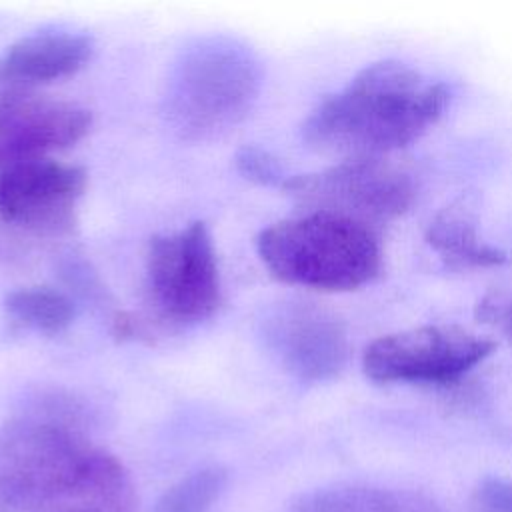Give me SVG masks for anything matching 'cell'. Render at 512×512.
Masks as SVG:
<instances>
[{
  "label": "cell",
  "mask_w": 512,
  "mask_h": 512,
  "mask_svg": "<svg viewBox=\"0 0 512 512\" xmlns=\"http://www.w3.org/2000/svg\"><path fill=\"white\" fill-rule=\"evenodd\" d=\"M260 92V66L230 38H204L176 62L166 86V118L186 140H208L240 124Z\"/></svg>",
  "instance_id": "277c9868"
},
{
  "label": "cell",
  "mask_w": 512,
  "mask_h": 512,
  "mask_svg": "<svg viewBox=\"0 0 512 512\" xmlns=\"http://www.w3.org/2000/svg\"><path fill=\"white\" fill-rule=\"evenodd\" d=\"M288 512H442V508L420 492L346 484L306 492Z\"/></svg>",
  "instance_id": "7c38bea8"
},
{
  "label": "cell",
  "mask_w": 512,
  "mask_h": 512,
  "mask_svg": "<svg viewBox=\"0 0 512 512\" xmlns=\"http://www.w3.org/2000/svg\"><path fill=\"white\" fill-rule=\"evenodd\" d=\"M86 190L80 166L38 158L0 168V216L40 234L68 232Z\"/></svg>",
  "instance_id": "ba28073f"
},
{
  "label": "cell",
  "mask_w": 512,
  "mask_h": 512,
  "mask_svg": "<svg viewBox=\"0 0 512 512\" xmlns=\"http://www.w3.org/2000/svg\"><path fill=\"white\" fill-rule=\"evenodd\" d=\"M450 102V90L398 60L362 68L304 120L308 146L346 158L384 156L424 134Z\"/></svg>",
  "instance_id": "7a4b0ae2"
},
{
  "label": "cell",
  "mask_w": 512,
  "mask_h": 512,
  "mask_svg": "<svg viewBox=\"0 0 512 512\" xmlns=\"http://www.w3.org/2000/svg\"><path fill=\"white\" fill-rule=\"evenodd\" d=\"M146 290L158 316L172 324H196L216 312L222 298L220 272L204 222L150 240Z\"/></svg>",
  "instance_id": "5b68a950"
},
{
  "label": "cell",
  "mask_w": 512,
  "mask_h": 512,
  "mask_svg": "<svg viewBox=\"0 0 512 512\" xmlns=\"http://www.w3.org/2000/svg\"><path fill=\"white\" fill-rule=\"evenodd\" d=\"M8 314L26 328L42 334H60L74 320V306L68 296L54 288H18L6 296Z\"/></svg>",
  "instance_id": "5bb4252c"
},
{
  "label": "cell",
  "mask_w": 512,
  "mask_h": 512,
  "mask_svg": "<svg viewBox=\"0 0 512 512\" xmlns=\"http://www.w3.org/2000/svg\"><path fill=\"white\" fill-rule=\"evenodd\" d=\"M494 342L460 326H420L372 340L362 356L364 374L382 384L452 386L484 362Z\"/></svg>",
  "instance_id": "52a82bcc"
},
{
  "label": "cell",
  "mask_w": 512,
  "mask_h": 512,
  "mask_svg": "<svg viewBox=\"0 0 512 512\" xmlns=\"http://www.w3.org/2000/svg\"><path fill=\"white\" fill-rule=\"evenodd\" d=\"M264 340L284 370L304 382L334 378L348 358L342 322L308 302H282L264 318Z\"/></svg>",
  "instance_id": "9c48e42d"
},
{
  "label": "cell",
  "mask_w": 512,
  "mask_h": 512,
  "mask_svg": "<svg viewBox=\"0 0 512 512\" xmlns=\"http://www.w3.org/2000/svg\"><path fill=\"white\" fill-rule=\"evenodd\" d=\"M282 190L308 210L348 216L368 226L404 214L416 198L412 176L384 156L346 158L322 172L288 176Z\"/></svg>",
  "instance_id": "8992f818"
},
{
  "label": "cell",
  "mask_w": 512,
  "mask_h": 512,
  "mask_svg": "<svg viewBox=\"0 0 512 512\" xmlns=\"http://www.w3.org/2000/svg\"><path fill=\"white\" fill-rule=\"evenodd\" d=\"M0 512H136L124 464L56 394L0 424Z\"/></svg>",
  "instance_id": "6da1fadb"
},
{
  "label": "cell",
  "mask_w": 512,
  "mask_h": 512,
  "mask_svg": "<svg viewBox=\"0 0 512 512\" xmlns=\"http://www.w3.org/2000/svg\"><path fill=\"white\" fill-rule=\"evenodd\" d=\"M228 484L222 466H204L172 484L156 502L154 512H208Z\"/></svg>",
  "instance_id": "9a60e30c"
},
{
  "label": "cell",
  "mask_w": 512,
  "mask_h": 512,
  "mask_svg": "<svg viewBox=\"0 0 512 512\" xmlns=\"http://www.w3.org/2000/svg\"><path fill=\"white\" fill-rule=\"evenodd\" d=\"M236 168L238 172L248 178L250 182H256L260 186H278L286 182V174L282 164L266 150L258 146H244L236 152Z\"/></svg>",
  "instance_id": "2e32d148"
},
{
  "label": "cell",
  "mask_w": 512,
  "mask_h": 512,
  "mask_svg": "<svg viewBox=\"0 0 512 512\" xmlns=\"http://www.w3.org/2000/svg\"><path fill=\"white\" fill-rule=\"evenodd\" d=\"M470 512H512V482L496 476L482 478L470 494Z\"/></svg>",
  "instance_id": "e0dca14e"
},
{
  "label": "cell",
  "mask_w": 512,
  "mask_h": 512,
  "mask_svg": "<svg viewBox=\"0 0 512 512\" xmlns=\"http://www.w3.org/2000/svg\"><path fill=\"white\" fill-rule=\"evenodd\" d=\"M140 334V324L138 320L128 314V312H116L114 320H112V336L120 342L124 340H132Z\"/></svg>",
  "instance_id": "d6986e66"
},
{
  "label": "cell",
  "mask_w": 512,
  "mask_h": 512,
  "mask_svg": "<svg viewBox=\"0 0 512 512\" xmlns=\"http://www.w3.org/2000/svg\"><path fill=\"white\" fill-rule=\"evenodd\" d=\"M476 318L496 326L512 344V298L486 296L478 302Z\"/></svg>",
  "instance_id": "ac0fdd59"
},
{
  "label": "cell",
  "mask_w": 512,
  "mask_h": 512,
  "mask_svg": "<svg viewBox=\"0 0 512 512\" xmlns=\"http://www.w3.org/2000/svg\"><path fill=\"white\" fill-rule=\"evenodd\" d=\"M256 250L274 278L322 292L354 290L382 266L374 226L322 210H306L264 228Z\"/></svg>",
  "instance_id": "3957f363"
},
{
  "label": "cell",
  "mask_w": 512,
  "mask_h": 512,
  "mask_svg": "<svg viewBox=\"0 0 512 512\" xmlns=\"http://www.w3.org/2000/svg\"><path fill=\"white\" fill-rule=\"evenodd\" d=\"M92 54L84 34L50 30L28 34L10 44L0 56V90L30 92L78 72Z\"/></svg>",
  "instance_id": "8fae6325"
},
{
  "label": "cell",
  "mask_w": 512,
  "mask_h": 512,
  "mask_svg": "<svg viewBox=\"0 0 512 512\" xmlns=\"http://www.w3.org/2000/svg\"><path fill=\"white\" fill-rule=\"evenodd\" d=\"M90 128V112L78 104L34 92L0 96V168L46 158L76 144Z\"/></svg>",
  "instance_id": "30bf717a"
},
{
  "label": "cell",
  "mask_w": 512,
  "mask_h": 512,
  "mask_svg": "<svg viewBox=\"0 0 512 512\" xmlns=\"http://www.w3.org/2000/svg\"><path fill=\"white\" fill-rule=\"evenodd\" d=\"M426 242L452 270L492 268L508 260L504 250L480 238L470 214L458 206H446L434 216L426 228Z\"/></svg>",
  "instance_id": "4fadbf2b"
}]
</instances>
